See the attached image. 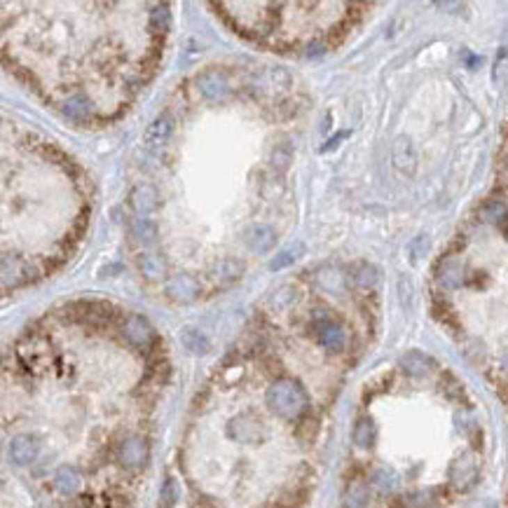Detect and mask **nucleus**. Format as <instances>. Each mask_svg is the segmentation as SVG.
I'll use <instances>...</instances> for the list:
<instances>
[{"label": "nucleus", "mask_w": 508, "mask_h": 508, "mask_svg": "<svg viewBox=\"0 0 508 508\" xmlns=\"http://www.w3.org/2000/svg\"><path fill=\"white\" fill-rule=\"evenodd\" d=\"M401 368L408 372L410 377H424L429 375V370L434 368V361L422 351H408L401 356Z\"/></svg>", "instance_id": "12"}, {"label": "nucleus", "mask_w": 508, "mask_h": 508, "mask_svg": "<svg viewBox=\"0 0 508 508\" xmlns=\"http://www.w3.org/2000/svg\"><path fill=\"white\" fill-rule=\"evenodd\" d=\"M317 431H319L317 417L305 415V417H300V424H298V429H295V436H298L300 443H312L314 436H317Z\"/></svg>", "instance_id": "25"}, {"label": "nucleus", "mask_w": 508, "mask_h": 508, "mask_svg": "<svg viewBox=\"0 0 508 508\" xmlns=\"http://www.w3.org/2000/svg\"><path fill=\"white\" fill-rule=\"evenodd\" d=\"M54 485L61 494H75L80 490L82 478L73 466H61L54 475Z\"/></svg>", "instance_id": "16"}, {"label": "nucleus", "mask_w": 508, "mask_h": 508, "mask_svg": "<svg viewBox=\"0 0 508 508\" xmlns=\"http://www.w3.org/2000/svg\"><path fill=\"white\" fill-rule=\"evenodd\" d=\"M166 295L173 302H192L199 298V281L190 274H176L166 281Z\"/></svg>", "instance_id": "8"}, {"label": "nucleus", "mask_w": 508, "mask_h": 508, "mask_svg": "<svg viewBox=\"0 0 508 508\" xmlns=\"http://www.w3.org/2000/svg\"><path fill=\"white\" fill-rule=\"evenodd\" d=\"M211 272H214V276L221 281V284H232V281H237L241 276L244 262L235 260V258H225V260L218 262V265H214Z\"/></svg>", "instance_id": "18"}, {"label": "nucleus", "mask_w": 508, "mask_h": 508, "mask_svg": "<svg viewBox=\"0 0 508 508\" xmlns=\"http://www.w3.org/2000/svg\"><path fill=\"white\" fill-rule=\"evenodd\" d=\"M181 340H183V347L190 354H204L209 349V340L204 338L202 333L197 331V328H185Z\"/></svg>", "instance_id": "22"}, {"label": "nucleus", "mask_w": 508, "mask_h": 508, "mask_svg": "<svg viewBox=\"0 0 508 508\" xmlns=\"http://www.w3.org/2000/svg\"><path fill=\"white\" fill-rule=\"evenodd\" d=\"M438 281L450 291H454V288H459L464 284V274H461V267L457 265L454 260H445L438 269Z\"/></svg>", "instance_id": "19"}, {"label": "nucleus", "mask_w": 508, "mask_h": 508, "mask_svg": "<svg viewBox=\"0 0 508 508\" xmlns=\"http://www.w3.org/2000/svg\"><path fill=\"white\" fill-rule=\"evenodd\" d=\"M122 333H125V338L129 340L136 349L150 351L152 347L157 344L155 328L148 324L143 317H138V314H132V317L125 319V324H122Z\"/></svg>", "instance_id": "2"}, {"label": "nucleus", "mask_w": 508, "mask_h": 508, "mask_svg": "<svg viewBox=\"0 0 508 508\" xmlns=\"http://www.w3.org/2000/svg\"><path fill=\"white\" fill-rule=\"evenodd\" d=\"M391 155H394V164L398 171L403 173H415L417 169V150L413 145V141L408 136H398L394 141V150H391Z\"/></svg>", "instance_id": "10"}, {"label": "nucleus", "mask_w": 508, "mask_h": 508, "mask_svg": "<svg viewBox=\"0 0 508 508\" xmlns=\"http://www.w3.org/2000/svg\"><path fill=\"white\" fill-rule=\"evenodd\" d=\"M63 113L75 122H87L92 120L94 108H92V101L85 99V96H70L66 104H63Z\"/></svg>", "instance_id": "15"}, {"label": "nucleus", "mask_w": 508, "mask_h": 508, "mask_svg": "<svg viewBox=\"0 0 508 508\" xmlns=\"http://www.w3.org/2000/svg\"><path fill=\"white\" fill-rule=\"evenodd\" d=\"M118 459L122 466L127 468H141L148 461V443L141 436H129L120 443L118 447Z\"/></svg>", "instance_id": "5"}, {"label": "nucleus", "mask_w": 508, "mask_h": 508, "mask_svg": "<svg viewBox=\"0 0 508 508\" xmlns=\"http://www.w3.org/2000/svg\"><path fill=\"white\" fill-rule=\"evenodd\" d=\"M298 253H302V244H293V246L284 248L279 255H274V260L269 262V269H284L286 265H293Z\"/></svg>", "instance_id": "26"}, {"label": "nucleus", "mask_w": 508, "mask_h": 508, "mask_svg": "<svg viewBox=\"0 0 508 508\" xmlns=\"http://www.w3.org/2000/svg\"><path fill=\"white\" fill-rule=\"evenodd\" d=\"M342 138H347V132H340L335 138L328 141V145H324V152H326V150H331V148H335V145H338V141H342Z\"/></svg>", "instance_id": "32"}, {"label": "nucleus", "mask_w": 508, "mask_h": 508, "mask_svg": "<svg viewBox=\"0 0 508 508\" xmlns=\"http://www.w3.org/2000/svg\"><path fill=\"white\" fill-rule=\"evenodd\" d=\"M365 504H368V487L356 482L347 492V508H363Z\"/></svg>", "instance_id": "29"}, {"label": "nucleus", "mask_w": 508, "mask_h": 508, "mask_svg": "<svg viewBox=\"0 0 508 508\" xmlns=\"http://www.w3.org/2000/svg\"><path fill=\"white\" fill-rule=\"evenodd\" d=\"M293 162V148L288 143H279L272 150V166H276L279 171L288 169V164Z\"/></svg>", "instance_id": "28"}, {"label": "nucleus", "mask_w": 508, "mask_h": 508, "mask_svg": "<svg viewBox=\"0 0 508 508\" xmlns=\"http://www.w3.org/2000/svg\"><path fill=\"white\" fill-rule=\"evenodd\" d=\"M171 129H173V122L169 115H159V118L152 122L150 127H148V132H145V141L150 145H162L166 138L171 136Z\"/></svg>", "instance_id": "17"}, {"label": "nucleus", "mask_w": 508, "mask_h": 508, "mask_svg": "<svg viewBox=\"0 0 508 508\" xmlns=\"http://www.w3.org/2000/svg\"><path fill=\"white\" fill-rule=\"evenodd\" d=\"M171 26V12H169V5H157L155 10L150 12V29L152 33H166Z\"/></svg>", "instance_id": "23"}, {"label": "nucleus", "mask_w": 508, "mask_h": 508, "mask_svg": "<svg viewBox=\"0 0 508 508\" xmlns=\"http://www.w3.org/2000/svg\"><path fill=\"white\" fill-rule=\"evenodd\" d=\"M230 436L239 443H260L265 438V424L253 413H244L230 422Z\"/></svg>", "instance_id": "3"}, {"label": "nucleus", "mask_w": 508, "mask_h": 508, "mask_svg": "<svg viewBox=\"0 0 508 508\" xmlns=\"http://www.w3.org/2000/svg\"><path fill=\"white\" fill-rule=\"evenodd\" d=\"M319 284L326 288V291H342V274L338 272H324L319 274Z\"/></svg>", "instance_id": "31"}, {"label": "nucleus", "mask_w": 508, "mask_h": 508, "mask_svg": "<svg viewBox=\"0 0 508 508\" xmlns=\"http://www.w3.org/2000/svg\"><path fill=\"white\" fill-rule=\"evenodd\" d=\"M447 478H450V482H452L454 487L466 490V487H471L475 482V478H478V464H475V459L471 454L457 457L452 464H450Z\"/></svg>", "instance_id": "6"}, {"label": "nucleus", "mask_w": 508, "mask_h": 508, "mask_svg": "<svg viewBox=\"0 0 508 508\" xmlns=\"http://www.w3.org/2000/svg\"><path fill=\"white\" fill-rule=\"evenodd\" d=\"M317 328V340L319 344L324 347L328 351H342L344 344H347V333L344 328L338 324V321H328V324H321V326H314Z\"/></svg>", "instance_id": "9"}, {"label": "nucleus", "mask_w": 508, "mask_h": 508, "mask_svg": "<svg viewBox=\"0 0 508 508\" xmlns=\"http://www.w3.org/2000/svg\"><path fill=\"white\" fill-rule=\"evenodd\" d=\"M274 239H276V232L269 225H253V228H248L244 232V241L255 253H267L274 246Z\"/></svg>", "instance_id": "11"}, {"label": "nucleus", "mask_w": 508, "mask_h": 508, "mask_svg": "<svg viewBox=\"0 0 508 508\" xmlns=\"http://www.w3.org/2000/svg\"><path fill=\"white\" fill-rule=\"evenodd\" d=\"M499 228H501V232H504V235L508 237V218H506V221H504V223H501V225H499Z\"/></svg>", "instance_id": "34"}, {"label": "nucleus", "mask_w": 508, "mask_h": 508, "mask_svg": "<svg viewBox=\"0 0 508 508\" xmlns=\"http://www.w3.org/2000/svg\"><path fill=\"white\" fill-rule=\"evenodd\" d=\"M351 438L356 443V447H372L375 445V438H377V427L375 422L370 420V417H361L356 424H354V431H351Z\"/></svg>", "instance_id": "14"}, {"label": "nucleus", "mask_w": 508, "mask_h": 508, "mask_svg": "<svg viewBox=\"0 0 508 508\" xmlns=\"http://www.w3.org/2000/svg\"><path fill=\"white\" fill-rule=\"evenodd\" d=\"M38 452H40V443L29 434H19L10 443V459L17 466H29L35 461Z\"/></svg>", "instance_id": "7"}, {"label": "nucleus", "mask_w": 508, "mask_h": 508, "mask_svg": "<svg viewBox=\"0 0 508 508\" xmlns=\"http://www.w3.org/2000/svg\"><path fill=\"white\" fill-rule=\"evenodd\" d=\"M195 508H216V504L211 499H199L195 504Z\"/></svg>", "instance_id": "33"}, {"label": "nucleus", "mask_w": 508, "mask_h": 508, "mask_svg": "<svg viewBox=\"0 0 508 508\" xmlns=\"http://www.w3.org/2000/svg\"><path fill=\"white\" fill-rule=\"evenodd\" d=\"M162 508H173L178 499V487H176V480L173 478H166V482L162 485Z\"/></svg>", "instance_id": "30"}, {"label": "nucleus", "mask_w": 508, "mask_h": 508, "mask_svg": "<svg viewBox=\"0 0 508 508\" xmlns=\"http://www.w3.org/2000/svg\"><path fill=\"white\" fill-rule=\"evenodd\" d=\"M197 87L199 92L204 94V99L209 101H225L230 94H232V87H230L228 78L221 70H207L197 78Z\"/></svg>", "instance_id": "4"}, {"label": "nucleus", "mask_w": 508, "mask_h": 508, "mask_svg": "<svg viewBox=\"0 0 508 508\" xmlns=\"http://www.w3.org/2000/svg\"><path fill=\"white\" fill-rule=\"evenodd\" d=\"M141 272H143L148 279L150 281H155L159 279V276L164 274V262L157 258V255H152V253H143L141 255Z\"/></svg>", "instance_id": "24"}, {"label": "nucleus", "mask_w": 508, "mask_h": 508, "mask_svg": "<svg viewBox=\"0 0 508 508\" xmlns=\"http://www.w3.org/2000/svg\"><path fill=\"white\" fill-rule=\"evenodd\" d=\"M354 279H356V284L358 286H363V288H372L377 284V269L368 265V262H361V265H356V274H354Z\"/></svg>", "instance_id": "27"}, {"label": "nucleus", "mask_w": 508, "mask_h": 508, "mask_svg": "<svg viewBox=\"0 0 508 508\" xmlns=\"http://www.w3.org/2000/svg\"><path fill=\"white\" fill-rule=\"evenodd\" d=\"M132 204H134V209H136V214L141 218H145L148 214H152V211L157 209V192H155V188H150V185H138V188L132 192Z\"/></svg>", "instance_id": "13"}, {"label": "nucleus", "mask_w": 508, "mask_h": 508, "mask_svg": "<svg viewBox=\"0 0 508 508\" xmlns=\"http://www.w3.org/2000/svg\"><path fill=\"white\" fill-rule=\"evenodd\" d=\"M265 401L269 410L284 420H300L310 410V396H307L305 387L291 377L274 379L272 387L267 389Z\"/></svg>", "instance_id": "1"}, {"label": "nucleus", "mask_w": 508, "mask_h": 508, "mask_svg": "<svg viewBox=\"0 0 508 508\" xmlns=\"http://www.w3.org/2000/svg\"><path fill=\"white\" fill-rule=\"evenodd\" d=\"M370 480H372V485H375V490H379V492H394L398 487V473L394 468H387V466L377 468Z\"/></svg>", "instance_id": "21"}, {"label": "nucleus", "mask_w": 508, "mask_h": 508, "mask_svg": "<svg viewBox=\"0 0 508 508\" xmlns=\"http://www.w3.org/2000/svg\"><path fill=\"white\" fill-rule=\"evenodd\" d=\"M508 218V207L506 202H501V199H490L487 204H482L480 209V221L485 223H492V225H501Z\"/></svg>", "instance_id": "20"}]
</instances>
